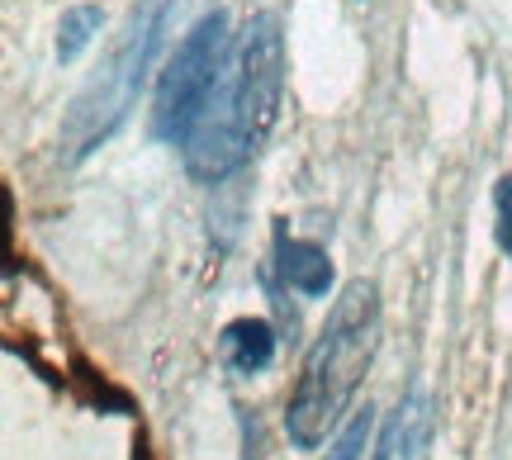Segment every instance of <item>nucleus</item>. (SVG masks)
Segmentation results:
<instances>
[{
  "instance_id": "f257e3e1",
  "label": "nucleus",
  "mask_w": 512,
  "mask_h": 460,
  "mask_svg": "<svg viewBox=\"0 0 512 460\" xmlns=\"http://www.w3.org/2000/svg\"><path fill=\"white\" fill-rule=\"evenodd\" d=\"M280 100H285V34L280 19L261 10L242 24L223 86L214 91L195 133L181 143L185 171L209 185L242 171L271 138Z\"/></svg>"
},
{
  "instance_id": "f03ea898",
  "label": "nucleus",
  "mask_w": 512,
  "mask_h": 460,
  "mask_svg": "<svg viewBox=\"0 0 512 460\" xmlns=\"http://www.w3.org/2000/svg\"><path fill=\"white\" fill-rule=\"evenodd\" d=\"M375 347H380V295L370 280H351L332 304L323 332L313 337L285 404V437L294 451H318L328 446L332 432H342L356 389L375 361Z\"/></svg>"
},
{
  "instance_id": "7ed1b4c3",
  "label": "nucleus",
  "mask_w": 512,
  "mask_h": 460,
  "mask_svg": "<svg viewBox=\"0 0 512 460\" xmlns=\"http://www.w3.org/2000/svg\"><path fill=\"white\" fill-rule=\"evenodd\" d=\"M166 15H171V0H143V5L128 15L124 34H119V43L110 48V57L100 62V72L76 91L72 110L62 119V138H57L67 162L91 157L128 114H133L138 91H143L147 72H152L157 43H162V34H166Z\"/></svg>"
},
{
  "instance_id": "20e7f679",
  "label": "nucleus",
  "mask_w": 512,
  "mask_h": 460,
  "mask_svg": "<svg viewBox=\"0 0 512 460\" xmlns=\"http://www.w3.org/2000/svg\"><path fill=\"white\" fill-rule=\"evenodd\" d=\"M228 62H233L228 15H223V10H209L204 19L190 24V34L176 43L171 62H166L162 76H157V95H152V138L181 148L185 138L195 133V124L204 119L214 91L223 86Z\"/></svg>"
},
{
  "instance_id": "39448f33",
  "label": "nucleus",
  "mask_w": 512,
  "mask_h": 460,
  "mask_svg": "<svg viewBox=\"0 0 512 460\" xmlns=\"http://www.w3.org/2000/svg\"><path fill=\"white\" fill-rule=\"evenodd\" d=\"M432 437H437V408L422 389H408L384 418L370 460H432Z\"/></svg>"
},
{
  "instance_id": "423d86ee",
  "label": "nucleus",
  "mask_w": 512,
  "mask_h": 460,
  "mask_svg": "<svg viewBox=\"0 0 512 460\" xmlns=\"http://www.w3.org/2000/svg\"><path fill=\"white\" fill-rule=\"evenodd\" d=\"M219 351L233 375H261L275 361V328L266 318H233L219 337Z\"/></svg>"
},
{
  "instance_id": "0eeeda50",
  "label": "nucleus",
  "mask_w": 512,
  "mask_h": 460,
  "mask_svg": "<svg viewBox=\"0 0 512 460\" xmlns=\"http://www.w3.org/2000/svg\"><path fill=\"white\" fill-rule=\"evenodd\" d=\"M275 257H280V280L299 290L304 299H323L332 290V257L309 238H285L280 233V247H275Z\"/></svg>"
},
{
  "instance_id": "6e6552de",
  "label": "nucleus",
  "mask_w": 512,
  "mask_h": 460,
  "mask_svg": "<svg viewBox=\"0 0 512 460\" xmlns=\"http://www.w3.org/2000/svg\"><path fill=\"white\" fill-rule=\"evenodd\" d=\"M105 29V10L100 5H72L62 24H57V62H76Z\"/></svg>"
},
{
  "instance_id": "1a4fd4ad",
  "label": "nucleus",
  "mask_w": 512,
  "mask_h": 460,
  "mask_svg": "<svg viewBox=\"0 0 512 460\" xmlns=\"http://www.w3.org/2000/svg\"><path fill=\"white\" fill-rule=\"evenodd\" d=\"M366 437H370V408H361V413H351V423L337 432V442L328 446V456L323 460H361Z\"/></svg>"
},
{
  "instance_id": "9d476101",
  "label": "nucleus",
  "mask_w": 512,
  "mask_h": 460,
  "mask_svg": "<svg viewBox=\"0 0 512 460\" xmlns=\"http://www.w3.org/2000/svg\"><path fill=\"white\" fill-rule=\"evenodd\" d=\"M494 214H498V247L508 252V261H512V176H503L498 181V190H494Z\"/></svg>"
}]
</instances>
